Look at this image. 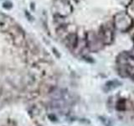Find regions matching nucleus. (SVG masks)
<instances>
[{
	"mask_svg": "<svg viewBox=\"0 0 134 126\" xmlns=\"http://www.w3.org/2000/svg\"><path fill=\"white\" fill-rule=\"evenodd\" d=\"M3 8H7V9H9V8H11L12 7H13V4H12V3H10V2H6V3H4L3 4Z\"/></svg>",
	"mask_w": 134,
	"mask_h": 126,
	"instance_id": "1",
	"label": "nucleus"
}]
</instances>
